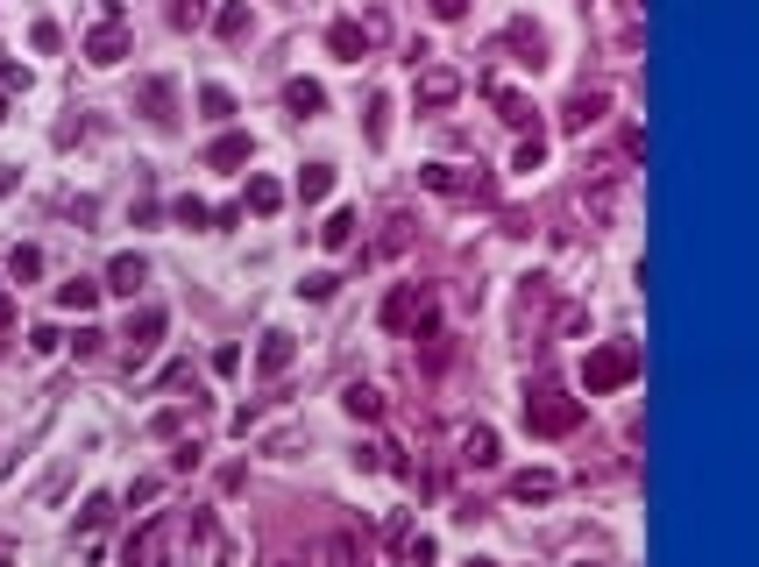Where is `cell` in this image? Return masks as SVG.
Returning <instances> with one entry per match:
<instances>
[{
  "label": "cell",
  "instance_id": "obj_1",
  "mask_svg": "<svg viewBox=\"0 0 759 567\" xmlns=\"http://www.w3.org/2000/svg\"><path fill=\"white\" fill-rule=\"evenodd\" d=\"M639 369H646V348H639V341H596V348L582 355V390H589V397H611V390L639 383Z\"/></svg>",
  "mask_w": 759,
  "mask_h": 567
},
{
  "label": "cell",
  "instance_id": "obj_2",
  "mask_svg": "<svg viewBox=\"0 0 759 567\" xmlns=\"http://www.w3.org/2000/svg\"><path fill=\"white\" fill-rule=\"evenodd\" d=\"M525 433H547V440H561V433H575L582 426V397H568L561 383H525Z\"/></svg>",
  "mask_w": 759,
  "mask_h": 567
},
{
  "label": "cell",
  "instance_id": "obj_3",
  "mask_svg": "<svg viewBox=\"0 0 759 567\" xmlns=\"http://www.w3.org/2000/svg\"><path fill=\"white\" fill-rule=\"evenodd\" d=\"M384 327L391 334H433V291L426 284H398L384 298Z\"/></svg>",
  "mask_w": 759,
  "mask_h": 567
},
{
  "label": "cell",
  "instance_id": "obj_4",
  "mask_svg": "<svg viewBox=\"0 0 759 567\" xmlns=\"http://www.w3.org/2000/svg\"><path fill=\"white\" fill-rule=\"evenodd\" d=\"M135 114L149 121V128H178V78H164V71H149V78H135Z\"/></svg>",
  "mask_w": 759,
  "mask_h": 567
},
{
  "label": "cell",
  "instance_id": "obj_5",
  "mask_svg": "<svg viewBox=\"0 0 759 567\" xmlns=\"http://www.w3.org/2000/svg\"><path fill=\"white\" fill-rule=\"evenodd\" d=\"M128 50H135V36H128V22H121V0H107V22L86 36V64H100V71H107V64H121Z\"/></svg>",
  "mask_w": 759,
  "mask_h": 567
},
{
  "label": "cell",
  "instance_id": "obj_6",
  "mask_svg": "<svg viewBox=\"0 0 759 567\" xmlns=\"http://www.w3.org/2000/svg\"><path fill=\"white\" fill-rule=\"evenodd\" d=\"M157 341H164V305L128 312V327H121V355H128V362H149V355H157Z\"/></svg>",
  "mask_w": 759,
  "mask_h": 567
},
{
  "label": "cell",
  "instance_id": "obj_7",
  "mask_svg": "<svg viewBox=\"0 0 759 567\" xmlns=\"http://www.w3.org/2000/svg\"><path fill=\"white\" fill-rule=\"evenodd\" d=\"M603 114H611V93H603V86H575L561 100V135H589Z\"/></svg>",
  "mask_w": 759,
  "mask_h": 567
},
{
  "label": "cell",
  "instance_id": "obj_8",
  "mask_svg": "<svg viewBox=\"0 0 759 567\" xmlns=\"http://www.w3.org/2000/svg\"><path fill=\"white\" fill-rule=\"evenodd\" d=\"M454 100H462V71L426 64V71H419V107H454Z\"/></svg>",
  "mask_w": 759,
  "mask_h": 567
},
{
  "label": "cell",
  "instance_id": "obj_9",
  "mask_svg": "<svg viewBox=\"0 0 759 567\" xmlns=\"http://www.w3.org/2000/svg\"><path fill=\"white\" fill-rule=\"evenodd\" d=\"M142 284H149V263H142L135 249H128V256H114V263H107V277H100V291H114V298H135Z\"/></svg>",
  "mask_w": 759,
  "mask_h": 567
},
{
  "label": "cell",
  "instance_id": "obj_10",
  "mask_svg": "<svg viewBox=\"0 0 759 567\" xmlns=\"http://www.w3.org/2000/svg\"><path fill=\"white\" fill-rule=\"evenodd\" d=\"M320 567H369V539L362 532H327L320 539Z\"/></svg>",
  "mask_w": 759,
  "mask_h": 567
},
{
  "label": "cell",
  "instance_id": "obj_11",
  "mask_svg": "<svg viewBox=\"0 0 759 567\" xmlns=\"http://www.w3.org/2000/svg\"><path fill=\"white\" fill-rule=\"evenodd\" d=\"M291 362H298V341H291L284 327H270V334H263V348H256V376H284Z\"/></svg>",
  "mask_w": 759,
  "mask_h": 567
},
{
  "label": "cell",
  "instance_id": "obj_12",
  "mask_svg": "<svg viewBox=\"0 0 759 567\" xmlns=\"http://www.w3.org/2000/svg\"><path fill=\"white\" fill-rule=\"evenodd\" d=\"M249 156H256V142H249L242 128H227V135H220V142L206 149V164H213V171H242Z\"/></svg>",
  "mask_w": 759,
  "mask_h": 567
},
{
  "label": "cell",
  "instance_id": "obj_13",
  "mask_svg": "<svg viewBox=\"0 0 759 567\" xmlns=\"http://www.w3.org/2000/svg\"><path fill=\"white\" fill-rule=\"evenodd\" d=\"M284 107H291L298 121H313V114L327 107V86H320V78H284Z\"/></svg>",
  "mask_w": 759,
  "mask_h": 567
},
{
  "label": "cell",
  "instance_id": "obj_14",
  "mask_svg": "<svg viewBox=\"0 0 759 567\" xmlns=\"http://www.w3.org/2000/svg\"><path fill=\"white\" fill-rule=\"evenodd\" d=\"M327 50H334L341 64H362V50H369V22H334V29H327Z\"/></svg>",
  "mask_w": 759,
  "mask_h": 567
},
{
  "label": "cell",
  "instance_id": "obj_15",
  "mask_svg": "<svg viewBox=\"0 0 759 567\" xmlns=\"http://www.w3.org/2000/svg\"><path fill=\"white\" fill-rule=\"evenodd\" d=\"M157 546H164V518H149V525L121 546V567H157Z\"/></svg>",
  "mask_w": 759,
  "mask_h": 567
},
{
  "label": "cell",
  "instance_id": "obj_16",
  "mask_svg": "<svg viewBox=\"0 0 759 567\" xmlns=\"http://www.w3.org/2000/svg\"><path fill=\"white\" fill-rule=\"evenodd\" d=\"M504 454H497V433L490 426H469L462 433V468H497Z\"/></svg>",
  "mask_w": 759,
  "mask_h": 567
},
{
  "label": "cell",
  "instance_id": "obj_17",
  "mask_svg": "<svg viewBox=\"0 0 759 567\" xmlns=\"http://www.w3.org/2000/svg\"><path fill=\"white\" fill-rule=\"evenodd\" d=\"M554 490H561V475H554V468H525V475L511 482V497H525V504H547Z\"/></svg>",
  "mask_w": 759,
  "mask_h": 567
},
{
  "label": "cell",
  "instance_id": "obj_18",
  "mask_svg": "<svg viewBox=\"0 0 759 567\" xmlns=\"http://www.w3.org/2000/svg\"><path fill=\"white\" fill-rule=\"evenodd\" d=\"M43 277V249H36V241H15V249H8V284H36Z\"/></svg>",
  "mask_w": 759,
  "mask_h": 567
},
{
  "label": "cell",
  "instance_id": "obj_19",
  "mask_svg": "<svg viewBox=\"0 0 759 567\" xmlns=\"http://www.w3.org/2000/svg\"><path fill=\"white\" fill-rule=\"evenodd\" d=\"M341 412L348 419H376V412H384V390H376V383H348L341 390Z\"/></svg>",
  "mask_w": 759,
  "mask_h": 567
},
{
  "label": "cell",
  "instance_id": "obj_20",
  "mask_svg": "<svg viewBox=\"0 0 759 567\" xmlns=\"http://www.w3.org/2000/svg\"><path fill=\"white\" fill-rule=\"evenodd\" d=\"M57 305H64V312H93V305H100V277H71V284H57Z\"/></svg>",
  "mask_w": 759,
  "mask_h": 567
},
{
  "label": "cell",
  "instance_id": "obj_21",
  "mask_svg": "<svg viewBox=\"0 0 759 567\" xmlns=\"http://www.w3.org/2000/svg\"><path fill=\"white\" fill-rule=\"evenodd\" d=\"M355 227H362V220H355L348 206H341V213H327V227H320V249H355Z\"/></svg>",
  "mask_w": 759,
  "mask_h": 567
},
{
  "label": "cell",
  "instance_id": "obj_22",
  "mask_svg": "<svg viewBox=\"0 0 759 567\" xmlns=\"http://www.w3.org/2000/svg\"><path fill=\"white\" fill-rule=\"evenodd\" d=\"M497 114H504V128H540V107L525 93H497Z\"/></svg>",
  "mask_w": 759,
  "mask_h": 567
},
{
  "label": "cell",
  "instance_id": "obj_23",
  "mask_svg": "<svg viewBox=\"0 0 759 567\" xmlns=\"http://www.w3.org/2000/svg\"><path fill=\"white\" fill-rule=\"evenodd\" d=\"M249 22H256V15H249V0H227V8L213 15V29H220L227 43H242V36H249Z\"/></svg>",
  "mask_w": 759,
  "mask_h": 567
},
{
  "label": "cell",
  "instance_id": "obj_24",
  "mask_svg": "<svg viewBox=\"0 0 759 567\" xmlns=\"http://www.w3.org/2000/svg\"><path fill=\"white\" fill-rule=\"evenodd\" d=\"M327 192H334V164H306V171H298V199H306V206L327 199Z\"/></svg>",
  "mask_w": 759,
  "mask_h": 567
},
{
  "label": "cell",
  "instance_id": "obj_25",
  "mask_svg": "<svg viewBox=\"0 0 759 567\" xmlns=\"http://www.w3.org/2000/svg\"><path fill=\"white\" fill-rule=\"evenodd\" d=\"M242 206H249V213H277V206H284V185H277V178H249V199H242Z\"/></svg>",
  "mask_w": 759,
  "mask_h": 567
},
{
  "label": "cell",
  "instance_id": "obj_26",
  "mask_svg": "<svg viewBox=\"0 0 759 567\" xmlns=\"http://www.w3.org/2000/svg\"><path fill=\"white\" fill-rule=\"evenodd\" d=\"M164 15H171V29H206V0H164Z\"/></svg>",
  "mask_w": 759,
  "mask_h": 567
},
{
  "label": "cell",
  "instance_id": "obj_27",
  "mask_svg": "<svg viewBox=\"0 0 759 567\" xmlns=\"http://www.w3.org/2000/svg\"><path fill=\"white\" fill-rule=\"evenodd\" d=\"M511 50H525V57H533V71L547 64V36H540L533 22H511Z\"/></svg>",
  "mask_w": 759,
  "mask_h": 567
},
{
  "label": "cell",
  "instance_id": "obj_28",
  "mask_svg": "<svg viewBox=\"0 0 759 567\" xmlns=\"http://www.w3.org/2000/svg\"><path fill=\"white\" fill-rule=\"evenodd\" d=\"M199 107H206V121H235V93L227 86H199Z\"/></svg>",
  "mask_w": 759,
  "mask_h": 567
},
{
  "label": "cell",
  "instance_id": "obj_29",
  "mask_svg": "<svg viewBox=\"0 0 759 567\" xmlns=\"http://www.w3.org/2000/svg\"><path fill=\"white\" fill-rule=\"evenodd\" d=\"M362 128H369V142L391 135V100H384V93H369V121H362Z\"/></svg>",
  "mask_w": 759,
  "mask_h": 567
},
{
  "label": "cell",
  "instance_id": "obj_30",
  "mask_svg": "<svg viewBox=\"0 0 759 567\" xmlns=\"http://www.w3.org/2000/svg\"><path fill=\"white\" fill-rule=\"evenodd\" d=\"M405 241H412V220H405V213H391V220H384V241H376V249H384V256H398Z\"/></svg>",
  "mask_w": 759,
  "mask_h": 567
},
{
  "label": "cell",
  "instance_id": "obj_31",
  "mask_svg": "<svg viewBox=\"0 0 759 567\" xmlns=\"http://www.w3.org/2000/svg\"><path fill=\"white\" fill-rule=\"evenodd\" d=\"M419 185H426V192H462V178H454V164H426V171H419Z\"/></svg>",
  "mask_w": 759,
  "mask_h": 567
},
{
  "label": "cell",
  "instance_id": "obj_32",
  "mask_svg": "<svg viewBox=\"0 0 759 567\" xmlns=\"http://www.w3.org/2000/svg\"><path fill=\"white\" fill-rule=\"evenodd\" d=\"M540 156H547V135L533 128V135H525V142H518V164H511V171H540Z\"/></svg>",
  "mask_w": 759,
  "mask_h": 567
},
{
  "label": "cell",
  "instance_id": "obj_33",
  "mask_svg": "<svg viewBox=\"0 0 759 567\" xmlns=\"http://www.w3.org/2000/svg\"><path fill=\"white\" fill-rule=\"evenodd\" d=\"M171 220H178V227H206L213 213H206V206H199V199L185 192V199H171Z\"/></svg>",
  "mask_w": 759,
  "mask_h": 567
},
{
  "label": "cell",
  "instance_id": "obj_34",
  "mask_svg": "<svg viewBox=\"0 0 759 567\" xmlns=\"http://www.w3.org/2000/svg\"><path fill=\"white\" fill-rule=\"evenodd\" d=\"M0 93H29V64H15V57H0Z\"/></svg>",
  "mask_w": 759,
  "mask_h": 567
},
{
  "label": "cell",
  "instance_id": "obj_35",
  "mask_svg": "<svg viewBox=\"0 0 759 567\" xmlns=\"http://www.w3.org/2000/svg\"><path fill=\"white\" fill-rule=\"evenodd\" d=\"M298 291H306V298H334V291H341V277H334V270H313Z\"/></svg>",
  "mask_w": 759,
  "mask_h": 567
},
{
  "label": "cell",
  "instance_id": "obj_36",
  "mask_svg": "<svg viewBox=\"0 0 759 567\" xmlns=\"http://www.w3.org/2000/svg\"><path fill=\"white\" fill-rule=\"evenodd\" d=\"M107 518H114V504H107V497H86V511H79V525H86V532H100Z\"/></svg>",
  "mask_w": 759,
  "mask_h": 567
},
{
  "label": "cell",
  "instance_id": "obj_37",
  "mask_svg": "<svg viewBox=\"0 0 759 567\" xmlns=\"http://www.w3.org/2000/svg\"><path fill=\"white\" fill-rule=\"evenodd\" d=\"M405 567H433V539H426V532L405 539Z\"/></svg>",
  "mask_w": 759,
  "mask_h": 567
},
{
  "label": "cell",
  "instance_id": "obj_38",
  "mask_svg": "<svg viewBox=\"0 0 759 567\" xmlns=\"http://www.w3.org/2000/svg\"><path fill=\"white\" fill-rule=\"evenodd\" d=\"M426 8H433V22H462V15H469V0H426Z\"/></svg>",
  "mask_w": 759,
  "mask_h": 567
},
{
  "label": "cell",
  "instance_id": "obj_39",
  "mask_svg": "<svg viewBox=\"0 0 759 567\" xmlns=\"http://www.w3.org/2000/svg\"><path fill=\"white\" fill-rule=\"evenodd\" d=\"M71 348H79V355H100V348H107V334H100V327H79V334H71Z\"/></svg>",
  "mask_w": 759,
  "mask_h": 567
},
{
  "label": "cell",
  "instance_id": "obj_40",
  "mask_svg": "<svg viewBox=\"0 0 759 567\" xmlns=\"http://www.w3.org/2000/svg\"><path fill=\"white\" fill-rule=\"evenodd\" d=\"M29 43H36V50H57L64 36H57V22H36V29H29Z\"/></svg>",
  "mask_w": 759,
  "mask_h": 567
},
{
  "label": "cell",
  "instance_id": "obj_41",
  "mask_svg": "<svg viewBox=\"0 0 759 567\" xmlns=\"http://www.w3.org/2000/svg\"><path fill=\"white\" fill-rule=\"evenodd\" d=\"M8 327H15V291L0 284V334H8Z\"/></svg>",
  "mask_w": 759,
  "mask_h": 567
},
{
  "label": "cell",
  "instance_id": "obj_42",
  "mask_svg": "<svg viewBox=\"0 0 759 567\" xmlns=\"http://www.w3.org/2000/svg\"><path fill=\"white\" fill-rule=\"evenodd\" d=\"M0 121H8V93H0Z\"/></svg>",
  "mask_w": 759,
  "mask_h": 567
},
{
  "label": "cell",
  "instance_id": "obj_43",
  "mask_svg": "<svg viewBox=\"0 0 759 567\" xmlns=\"http://www.w3.org/2000/svg\"><path fill=\"white\" fill-rule=\"evenodd\" d=\"M575 567H596V560H575Z\"/></svg>",
  "mask_w": 759,
  "mask_h": 567
},
{
  "label": "cell",
  "instance_id": "obj_44",
  "mask_svg": "<svg viewBox=\"0 0 759 567\" xmlns=\"http://www.w3.org/2000/svg\"><path fill=\"white\" fill-rule=\"evenodd\" d=\"M625 8H639V0H625Z\"/></svg>",
  "mask_w": 759,
  "mask_h": 567
},
{
  "label": "cell",
  "instance_id": "obj_45",
  "mask_svg": "<svg viewBox=\"0 0 759 567\" xmlns=\"http://www.w3.org/2000/svg\"><path fill=\"white\" fill-rule=\"evenodd\" d=\"M0 567H8V560H0Z\"/></svg>",
  "mask_w": 759,
  "mask_h": 567
}]
</instances>
